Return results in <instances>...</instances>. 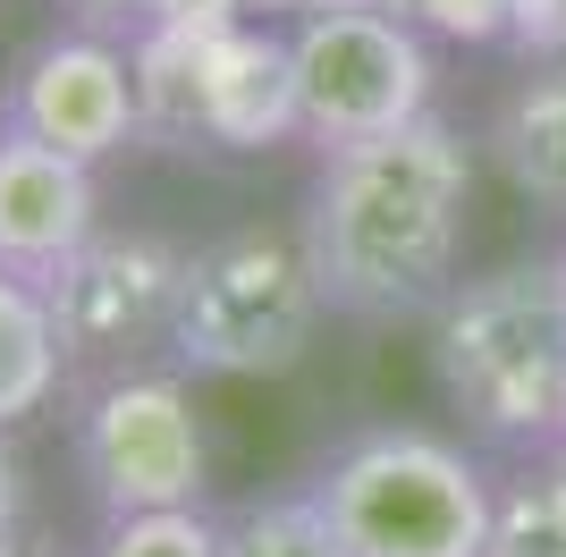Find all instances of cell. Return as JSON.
<instances>
[{
    "label": "cell",
    "instance_id": "5b68a950",
    "mask_svg": "<svg viewBox=\"0 0 566 557\" xmlns=\"http://www.w3.org/2000/svg\"><path fill=\"white\" fill-rule=\"evenodd\" d=\"M287 69H296V136H313L322 153L431 118V51L398 9H305L287 25Z\"/></svg>",
    "mask_w": 566,
    "mask_h": 557
},
{
    "label": "cell",
    "instance_id": "7a4b0ae2",
    "mask_svg": "<svg viewBox=\"0 0 566 557\" xmlns=\"http://www.w3.org/2000/svg\"><path fill=\"white\" fill-rule=\"evenodd\" d=\"M431 380L482 448L566 440V254L457 278L431 313Z\"/></svg>",
    "mask_w": 566,
    "mask_h": 557
},
{
    "label": "cell",
    "instance_id": "9a60e30c",
    "mask_svg": "<svg viewBox=\"0 0 566 557\" xmlns=\"http://www.w3.org/2000/svg\"><path fill=\"white\" fill-rule=\"evenodd\" d=\"M406 18L449 34V43H507L516 34V0H406Z\"/></svg>",
    "mask_w": 566,
    "mask_h": 557
},
{
    "label": "cell",
    "instance_id": "3957f363",
    "mask_svg": "<svg viewBox=\"0 0 566 557\" xmlns=\"http://www.w3.org/2000/svg\"><path fill=\"white\" fill-rule=\"evenodd\" d=\"M313 498L347 557H491L499 482L440 431H364L322 464Z\"/></svg>",
    "mask_w": 566,
    "mask_h": 557
},
{
    "label": "cell",
    "instance_id": "8fae6325",
    "mask_svg": "<svg viewBox=\"0 0 566 557\" xmlns=\"http://www.w3.org/2000/svg\"><path fill=\"white\" fill-rule=\"evenodd\" d=\"M69 380V347L51 329V296L34 278L0 271V440L18 431L25 414H43Z\"/></svg>",
    "mask_w": 566,
    "mask_h": 557
},
{
    "label": "cell",
    "instance_id": "2e32d148",
    "mask_svg": "<svg viewBox=\"0 0 566 557\" xmlns=\"http://www.w3.org/2000/svg\"><path fill=\"white\" fill-rule=\"evenodd\" d=\"M76 18H85V34H153L161 18H178L187 0H69Z\"/></svg>",
    "mask_w": 566,
    "mask_h": 557
},
{
    "label": "cell",
    "instance_id": "ac0fdd59",
    "mask_svg": "<svg viewBox=\"0 0 566 557\" xmlns=\"http://www.w3.org/2000/svg\"><path fill=\"white\" fill-rule=\"evenodd\" d=\"M18 515H25V473H18V456H9V440H0V549L18 540Z\"/></svg>",
    "mask_w": 566,
    "mask_h": 557
},
{
    "label": "cell",
    "instance_id": "30bf717a",
    "mask_svg": "<svg viewBox=\"0 0 566 557\" xmlns=\"http://www.w3.org/2000/svg\"><path fill=\"white\" fill-rule=\"evenodd\" d=\"M491 153L507 169L524 203H542L549 220H566V51L558 60H533L516 76V93L499 102L491 118Z\"/></svg>",
    "mask_w": 566,
    "mask_h": 557
},
{
    "label": "cell",
    "instance_id": "277c9868",
    "mask_svg": "<svg viewBox=\"0 0 566 557\" xmlns=\"http://www.w3.org/2000/svg\"><path fill=\"white\" fill-rule=\"evenodd\" d=\"M322 278L296 229H229L187 254L169 355L195 380H271L296 371L322 322Z\"/></svg>",
    "mask_w": 566,
    "mask_h": 557
},
{
    "label": "cell",
    "instance_id": "d6986e66",
    "mask_svg": "<svg viewBox=\"0 0 566 557\" xmlns=\"http://www.w3.org/2000/svg\"><path fill=\"white\" fill-rule=\"evenodd\" d=\"M0 557H25V549H0Z\"/></svg>",
    "mask_w": 566,
    "mask_h": 557
},
{
    "label": "cell",
    "instance_id": "ffe728a7",
    "mask_svg": "<svg viewBox=\"0 0 566 557\" xmlns=\"http://www.w3.org/2000/svg\"><path fill=\"white\" fill-rule=\"evenodd\" d=\"M558 448H566V440H558Z\"/></svg>",
    "mask_w": 566,
    "mask_h": 557
},
{
    "label": "cell",
    "instance_id": "e0dca14e",
    "mask_svg": "<svg viewBox=\"0 0 566 557\" xmlns=\"http://www.w3.org/2000/svg\"><path fill=\"white\" fill-rule=\"evenodd\" d=\"M516 43L533 60H558L566 51V0H516Z\"/></svg>",
    "mask_w": 566,
    "mask_h": 557
},
{
    "label": "cell",
    "instance_id": "ba28073f",
    "mask_svg": "<svg viewBox=\"0 0 566 557\" xmlns=\"http://www.w3.org/2000/svg\"><path fill=\"white\" fill-rule=\"evenodd\" d=\"M9 127L60 144L76 161H111L144 136V93H136V51H118L111 34H51L25 51L18 85H9Z\"/></svg>",
    "mask_w": 566,
    "mask_h": 557
},
{
    "label": "cell",
    "instance_id": "4fadbf2b",
    "mask_svg": "<svg viewBox=\"0 0 566 557\" xmlns=\"http://www.w3.org/2000/svg\"><path fill=\"white\" fill-rule=\"evenodd\" d=\"M212 524H220V557H347L313 490L305 498H237Z\"/></svg>",
    "mask_w": 566,
    "mask_h": 557
},
{
    "label": "cell",
    "instance_id": "5bb4252c",
    "mask_svg": "<svg viewBox=\"0 0 566 557\" xmlns=\"http://www.w3.org/2000/svg\"><path fill=\"white\" fill-rule=\"evenodd\" d=\"M94 557H220V524L203 507L178 515H111Z\"/></svg>",
    "mask_w": 566,
    "mask_h": 557
},
{
    "label": "cell",
    "instance_id": "7c38bea8",
    "mask_svg": "<svg viewBox=\"0 0 566 557\" xmlns=\"http://www.w3.org/2000/svg\"><path fill=\"white\" fill-rule=\"evenodd\" d=\"M491 557H566V448L524 456L516 473L499 482Z\"/></svg>",
    "mask_w": 566,
    "mask_h": 557
},
{
    "label": "cell",
    "instance_id": "8992f818",
    "mask_svg": "<svg viewBox=\"0 0 566 557\" xmlns=\"http://www.w3.org/2000/svg\"><path fill=\"white\" fill-rule=\"evenodd\" d=\"M76 448H85V473L111 515L203 507L212 448H203V414H195L187 380H169V371H111L85 406Z\"/></svg>",
    "mask_w": 566,
    "mask_h": 557
},
{
    "label": "cell",
    "instance_id": "6da1fadb",
    "mask_svg": "<svg viewBox=\"0 0 566 557\" xmlns=\"http://www.w3.org/2000/svg\"><path fill=\"white\" fill-rule=\"evenodd\" d=\"M473 211V153L449 118H415L398 136L322 153L305 195V254L331 313L355 322H415L440 313L465 254Z\"/></svg>",
    "mask_w": 566,
    "mask_h": 557
},
{
    "label": "cell",
    "instance_id": "52a82bcc",
    "mask_svg": "<svg viewBox=\"0 0 566 557\" xmlns=\"http://www.w3.org/2000/svg\"><path fill=\"white\" fill-rule=\"evenodd\" d=\"M178 287H187V245H169L153 229H102L85 254H69L43 278L69 371L76 364H136V355L169 347Z\"/></svg>",
    "mask_w": 566,
    "mask_h": 557
},
{
    "label": "cell",
    "instance_id": "9c48e42d",
    "mask_svg": "<svg viewBox=\"0 0 566 557\" xmlns=\"http://www.w3.org/2000/svg\"><path fill=\"white\" fill-rule=\"evenodd\" d=\"M102 237V186L94 161H76L60 144L25 136L0 118V271L43 287L69 254Z\"/></svg>",
    "mask_w": 566,
    "mask_h": 557
}]
</instances>
